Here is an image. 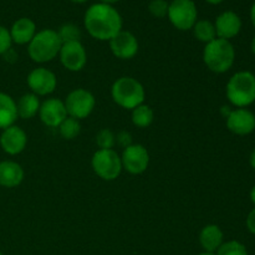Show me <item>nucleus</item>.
<instances>
[{"mask_svg": "<svg viewBox=\"0 0 255 255\" xmlns=\"http://www.w3.org/2000/svg\"><path fill=\"white\" fill-rule=\"evenodd\" d=\"M24 169L17 162H0V186L5 188H15L24 181Z\"/></svg>", "mask_w": 255, "mask_h": 255, "instance_id": "nucleus-17", "label": "nucleus"}, {"mask_svg": "<svg viewBox=\"0 0 255 255\" xmlns=\"http://www.w3.org/2000/svg\"><path fill=\"white\" fill-rule=\"evenodd\" d=\"M251 50L252 52L255 55V36L253 37V40H252V44H251Z\"/></svg>", "mask_w": 255, "mask_h": 255, "instance_id": "nucleus-37", "label": "nucleus"}, {"mask_svg": "<svg viewBox=\"0 0 255 255\" xmlns=\"http://www.w3.org/2000/svg\"><path fill=\"white\" fill-rule=\"evenodd\" d=\"M198 255H216V253H207V252H204V253H201Z\"/></svg>", "mask_w": 255, "mask_h": 255, "instance_id": "nucleus-39", "label": "nucleus"}, {"mask_svg": "<svg viewBox=\"0 0 255 255\" xmlns=\"http://www.w3.org/2000/svg\"><path fill=\"white\" fill-rule=\"evenodd\" d=\"M85 29L94 39L110 41L122 30V16L114 5L96 2L86 10L84 16Z\"/></svg>", "mask_w": 255, "mask_h": 255, "instance_id": "nucleus-1", "label": "nucleus"}, {"mask_svg": "<svg viewBox=\"0 0 255 255\" xmlns=\"http://www.w3.org/2000/svg\"><path fill=\"white\" fill-rule=\"evenodd\" d=\"M227 128L238 136H248L255 129V115L248 109H236L226 117Z\"/></svg>", "mask_w": 255, "mask_h": 255, "instance_id": "nucleus-12", "label": "nucleus"}, {"mask_svg": "<svg viewBox=\"0 0 255 255\" xmlns=\"http://www.w3.org/2000/svg\"><path fill=\"white\" fill-rule=\"evenodd\" d=\"M251 201H252V203L255 206V186L252 188V191H251Z\"/></svg>", "mask_w": 255, "mask_h": 255, "instance_id": "nucleus-36", "label": "nucleus"}, {"mask_svg": "<svg viewBox=\"0 0 255 255\" xmlns=\"http://www.w3.org/2000/svg\"><path fill=\"white\" fill-rule=\"evenodd\" d=\"M214 27H216L217 37L231 41V39L236 37L241 32L242 19L237 12L227 10L217 16Z\"/></svg>", "mask_w": 255, "mask_h": 255, "instance_id": "nucleus-16", "label": "nucleus"}, {"mask_svg": "<svg viewBox=\"0 0 255 255\" xmlns=\"http://www.w3.org/2000/svg\"><path fill=\"white\" fill-rule=\"evenodd\" d=\"M67 116L76 120L87 119L96 106V99L85 89H75L65 99Z\"/></svg>", "mask_w": 255, "mask_h": 255, "instance_id": "nucleus-8", "label": "nucleus"}, {"mask_svg": "<svg viewBox=\"0 0 255 255\" xmlns=\"http://www.w3.org/2000/svg\"><path fill=\"white\" fill-rule=\"evenodd\" d=\"M62 42L59 34L54 29H42L35 34L27 45V54L30 59L37 64L50 62L59 56Z\"/></svg>", "mask_w": 255, "mask_h": 255, "instance_id": "nucleus-4", "label": "nucleus"}, {"mask_svg": "<svg viewBox=\"0 0 255 255\" xmlns=\"http://www.w3.org/2000/svg\"><path fill=\"white\" fill-rule=\"evenodd\" d=\"M251 20H252V24L255 27V2L252 5V9H251Z\"/></svg>", "mask_w": 255, "mask_h": 255, "instance_id": "nucleus-32", "label": "nucleus"}, {"mask_svg": "<svg viewBox=\"0 0 255 255\" xmlns=\"http://www.w3.org/2000/svg\"><path fill=\"white\" fill-rule=\"evenodd\" d=\"M27 144V134L21 127L12 125L7 128L2 129L0 134V147L5 153L10 156L20 154Z\"/></svg>", "mask_w": 255, "mask_h": 255, "instance_id": "nucleus-14", "label": "nucleus"}, {"mask_svg": "<svg viewBox=\"0 0 255 255\" xmlns=\"http://www.w3.org/2000/svg\"><path fill=\"white\" fill-rule=\"evenodd\" d=\"M169 2L167 0H151L148 4V11L157 19H163L168 14Z\"/></svg>", "mask_w": 255, "mask_h": 255, "instance_id": "nucleus-28", "label": "nucleus"}, {"mask_svg": "<svg viewBox=\"0 0 255 255\" xmlns=\"http://www.w3.org/2000/svg\"><path fill=\"white\" fill-rule=\"evenodd\" d=\"M70 1L75 2V4H84V2H86L87 0H70Z\"/></svg>", "mask_w": 255, "mask_h": 255, "instance_id": "nucleus-38", "label": "nucleus"}, {"mask_svg": "<svg viewBox=\"0 0 255 255\" xmlns=\"http://www.w3.org/2000/svg\"><path fill=\"white\" fill-rule=\"evenodd\" d=\"M100 2H102V4H109V5H114L116 4V2H119L120 0H99Z\"/></svg>", "mask_w": 255, "mask_h": 255, "instance_id": "nucleus-33", "label": "nucleus"}, {"mask_svg": "<svg viewBox=\"0 0 255 255\" xmlns=\"http://www.w3.org/2000/svg\"><path fill=\"white\" fill-rule=\"evenodd\" d=\"M249 162H251V166L253 167V168L255 169V148H254V151L252 152L251 159H249Z\"/></svg>", "mask_w": 255, "mask_h": 255, "instance_id": "nucleus-34", "label": "nucleus"}, {"mask_svg": "<svg viewBox=\"0 0 255 255\" xmlns=\"http://www.w3.org/2000/svg\"><path fill=\"white\" fill-rule=\"evenodd\" d=\"M109 42L114 56L120 60H129L136 56L138 52V40L132 32L126 30H121Z\"/></svg>", "mask_w": 255, "mask_h": 255, "instance_id": "nucleus-13", "label": "nucleus"}, {"mask_svg": "<svg viewBox=\"0 0 255 255\" xmlns=\"http://www.w3.org/2000/svg\"><path fill=\"white\" fill-rule=\"evenodd\" d=\"M122 168L131 174H142L149 166V153L144 146L132 143L124 148L121 156Z\"/></svg>", "mask_w": 255, "mask_h": 255, "instance_id": "nucleus-9", "label": "nucleus"}, {"mask_svg": "<svg viewBox=\"0 0 255 255\" xmlns=\"http://www.w3.org/2000/svg\"><path fill=\"white\" fill-rule=\"evenodd\" d=\"M226 95L237 109H247L255 102V75L251 71H238L227 82Z\"/></svg>", "mask_w": 255, "mask_h": 255, "instance_id": "nucleus-2", "label": "nucleus"}, {"mask_svg": "<svg viewBox=\"0 0 255 255\" xmlns=\"http://www.w3.org/2000/svg\"><path fill=\"white\" fill-rule=\"evenodd\" d=\"M216 255H249V253L247 247L241 242L228 241L219 247Z\"/></svg>", "mask_w": 255, "mask_h": 255, "instance_id": "nucleus-26", "label": "nucleus"}, {"mask_svg": "<svg viewBox=\"0 0 255 255\" xmlns=\"http://www.w3.org/2000/svg\"><path fill=\"white\" fill-rule=\"evenodd\" d=\"M96 143L100 149H112L116 144V134L110 128H102L97 133Z\"/></svg>", "mask_w": 255, "mask_h": 255, "instance_id": "nucleus-27", "label": "nucleus"}, {"mask_svg": "<svg viewBox=\"0 0 255 255\" xmlns=\"http://www.w3.org/2000/svg\"><path fill=\"white\" fill-rule=\"evenodd\" d=\"M192 30H193L194 37L204 44H208L212 40L217 39L216 27H214L213 22L209 20H197Z\"/></svg>", "mask_w": 255, "mask_h": 255, "instance_id": "nucleus-22", "label": "nucleus"}, {"mask_svg": "<svg viewBox=\"0 0 255 255\" xmlns=\"http://www.w3.org/2000/svg\"><path fill=\"white\" fill-rule=\"evenodd\" d=\"M206 1L211 5H218L221 4V2H223L224 0H206Z\"/></svg>", "mask_w": 255, "mask_h": 255, "instance_id": "nucleus-35", "label": "nucleus"}, {"mask_svg": "<svg viewBox=\"0 0 255 255\" xmlns=\"http://www.w3.org/2000/svg\"><path fill=\"white\" fill-rule=\"evenodd\" d=\"M27 86L36 96H47L52 94L57 86V77L46 67H37L27 75Z\"/></svg>", "mask_w": 255, "mask_h": 255, "instance_id": "nucleus-10", "label": "nucleus"}, {"mask_svg": "<svg viewBox=\"0 0 255 255\" xmlns=\"http://www.w3.org/2000/svg\"><path fill=\"white\" fill-rule=\"evenodd\" d=\"M40 106H41V102H40L39 96H36L32 92L22 95L19 101L16 102L17 116L22 120L32 119L36 115H39Z\"/></svg>", "mask_w": 255, "mask_h": 255, "instance_id": "nucleus-21", "label": "nucleus"}, {"mask_svg": "<svg viewBox=\"0 0 255 255\" xmlns=\"http://www.w3.org/2000/svg\"><path fill=\"white\" fill-rule=\"evenodd\" d=\"M39 117L45 126L56 128L67 117L65 102L62 100L56 99V97L45 100L40 106Z\"/></svg>", "mask_w": 255, "mask_h": 255, "instance_id": "nucleus-15", "label": "nucleus"}, {"mask_svg": "<svg viewBox=\"0 0 255 255\" xmlns=\"http://www.w3.org/2000/svg\"><path fill=\"white\" fill-rule=\"evenodd\" d=\"M57 128H59V132L60 134H61L62 138L74 139L76 138L80 134V132H81V124H80L79 120L67 116Z\"/></svg>", "mask_w": 255, "mask_h": 255, "instance_id": "nucleus-24", "label": "nucleus"}, {"mask_svg": "<svg viewBox=\"0 0 255 255\" xmlns=\"http://www.w3.org/2000/svg\"><path fill=\"white\" fill-rule=\"evenodd\" d=\"M111 96L115 104L126 110H133L143 104L146 99L144 87L138 80L131 76H122L114 82Z\"/></svg>", "mask_w": 255, "mask_h": 255, "instance_id": "nucleus-5", "label": "nucleus"}, {"mask_svg": "<svg viewBox=\"0 0 255 255\" xmlns=\"http://www.w3.org/2000/svg\"><path fill=\"white\" fill-rule=\"evenodd\" d=\"M116 142L120 144V146L124 147V148L131 146L132 144L131 133H129V132H126V131L120 132V133L116 136Z\"/></svg>", "mask_w": 255, "mask_h": 255, "instance_id": "nucleus-30", "label": "nucleus"}, {"mask_svg": "<svg viewBox=\"0 0 255 255\" xmlns=\"http://www.w3.org/2000/svg\"><path fill=\"white\" fill-rule=\"evenodd\" d=\"M132 124L138 128H147L154 120V112L148 105H139L132 110Z\"/></svg>", "mask_w": 255, "mask_h": 255, "instance_id": "nucleus-23", "label": "nucleus"}, {"mask_svg": "<svg viewBox=\"0 0 255 255\" xmlns=\"http://www.w3.org/2000/svg\"><path fill=\"white\" fill-rule=\"evenodd\" d=\"M199 243L207 253H217L219 247L224 243V234L217 224H207L199 233Z\"/></svg>", "mask_w": 255, "mask_h": 255, "instance_id": "nucleus-19", "label": "nucleus"}, {"mask_svg": "<svg viewBox=\"0 0 255 255\" xmlns=\"http://www.w3.org/2000/svg\"><path fill=\"white\" fill-rule=\"evenodd\" d=\"M60 40L62 44L66 42H75V41H81V30L77 25L72 24V22H67L64 24L59 30H57Z\"/></svg>", "mask_w": 255, "mask_h": 255, "instance_id": "nucleus-25", "label": "nucleus"}, {"mask_svg": "<svg viewBox=\"0 0 255 255\" xmlns=\"http://www.w3.org/2000/svg\"><path fill=\"white\" fill-rule=\"evenodd\" d=\"M12 42L17 45H29L36 34V25L30 17H20L10 27Z\"/></svg>", "mask_w": 255, "mask_h": 255, "instance_id": "nucleus-18", "label": "nucleus"}, {"mask_svg": "<svg viewBox=\"0 0 255 255\" xmlns=\"http://www.w3.org/2000/svg\"><path fill=\"white\" fill-rule=\"evenodd\" d=\"M246 224H247V228H248V231L255 236V207L252 209L251 212H249L248 217H247Z\"/></svg>", "mask_w": 255, "mask_h": 255, "instance_id": "nucleus-31", "label": "nucleus"}, {"mask_svg": "<svg viewBox=\"0 0 255 255\" xmlns=\"http://www.w3.org/2000/svg\"><path fill=\"white\" fill-rule=\"evenodd\" d=\"M171 24L181 31L192 30L198 17V9L193 0H172L168 6Z\"/></svg>", "mask_w": 255, "mask_h": 255, "instance_id": "nucleus-7", "label": "nucleus"}, {"mask_svg": "<svg viewBox=\"0 0 255 255\" xmlns=\"http://www.w3.org/2000/svg\"><path fill=\"white\" fill-rule=\"evenodd\" d=\"M203 61L211 71L224 74L229 71L236 61V50L229 40L217 39L206 44L203 50Z\"/></svg>", "mask_w": 255, "mask_h": 255, "instance_id": "nucleus-3", "label": "nucleus"}, {"mask_svg": "<svg viewBox=\"0 0 255 255\" xmlns=\"http://www.w3.org/2000/svg\"><path fill=\"white\" fill-rule=\"evenodd\" d=\"M16 102L10 95L0 92V129L15 125L17 120Z\"/></svg>", "mask_w": 255, "mask_h": 255, "instance_id": "nucleus-20", "label": "nucleus"}, {"mask_svg": "<svg viewBox=\"0 0 255 255\" xmlns=\"http://www.w3.org/2000/svg\"><path fill=\"white\" fill-rule=\"evenodd\" d=\"M59 57L62 66L72 72L81 71L87 62V52L81 41L62 44Z\"/></svg>", "mask_w": 255, "mask_h": 255, "instance_id": "nucleus-11", "label": "nucleus"}, {"mask_svg": "<svg viewBox=\"0 0 255 255\" xmlns=\"http://www.w3.org/2000/svg\"><path fill=\"white\" fill-rule=\"evenodd\" d=\"M0 255H4V254H2V253H1V252H0Z\"/></svg>", "mask_w": 255, "mask_h": 255, "instance_id": "nucleus-40", "label": "nucleus"}, {"mask_svg": "<svg viewBox=\"0 0 255 255\" xmlns=\"http://www.w3.org/2000/svg\"><path fill=\"white\" fill-rule=\"evenodd\" d=\"M12 40L10 36L9 29L0 25V55H4L5 52L9 51L11 49Z\"/></svg>", "mask_w": 255, "mask_h": 255, "instance_id": "nucleus-29", "label": "nucleus"}, {"mask_svg": "<svg viewBox=\"0 0 255 255\" xmlns=\"http://www.w3.org/2000/svg\"><path fill=\"white\" fill-rule=\"evenodd\" d=\"M95 173L104 181H115L122 172L121 156L112 149H97L91 159Z\"/></svg>", "mask_w": 255, "mask_h": 255, "instance_id": "nucleus-6", "label": "nucleus"}]
</instances>
